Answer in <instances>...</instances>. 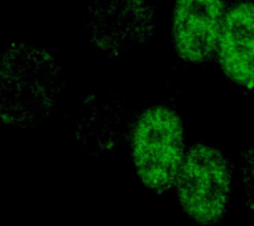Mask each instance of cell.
Instances as JSON below:
<instances>
[{
	"mask_svg": "<svg viewBox=\"0 0 254 226\" xmlns=\"http://www.w3.org/2000/svg\"><path fill=\"white\" fill-rule=\"evenodd\" d=\"M225 0H176L172 40L182 59L202 63L217 51Z\"/></svg>",
	"mask_w": 254,
	"mask_h": 226,
	"instance_id": "5",
	"label": "cell"
},
{
	"mask_svg": "<svg viewBox=\"0 0 254 226\" xmlns=\"http://www.w3.org/2000/svg\"><path fill=\"white\" fill-rule=\"evenodd\" d=\"M130 140L140 181L154 193L167 192L184 159V127L178 113L167 106L147 109L132 124Z\"/></svg>",
	"mask_w": 254,
	"mask_h": 226,
	"instance_id": "2",
	"label": "cell"
},
{
	"mask_svg": "<svg viewBox=\"0 0 254 226\" xmlns=\"http://www.w3.org/2000/svg\"><path fill=\"white\" fill-rule=\"evenodd\" d=\"M87 29L98 51L119 57L152 37L154 8L146 0H93Z\"/></svg>",
	"mask_w": 254,
	"mask_h": 226,
	"instance_id": "4",
	"label": "cell"
},
{
	"mask_svg": "<svg viewBox=\"0 0 254 226\" xmlns=\"http://www.w3.org/2000/svg\"><path fill=\"white\" fill-rule=\"evenodd\" d=\"M175 184L180 205L192 220L212 225L225 217L232 193V167L220 151L205 144L190 147Z\"/></svg>",
	"mask_w": 254,
	"mask_h": 226,
	"instance_id": "3",
	"label": "cell"
},
{
	"mask_svg": "<svg viewBox=\"0 0 254 226\" xmlns=\"http://www.w3.org/2000/svg\"><path fill=\"white\" fill-rule=\"evenodd\" d=\"M216 52L228 78L254 89V3H240L226 13Z\"/></svg>",
	"mask_w": 254,
	"mask_h": 226,
	"instance_id": "6",
	"label": "cell"
},
{
	"mask_svg": "<svg viewBox=\"0 0 254 226\" xmlns=\"http://www.w3.org/2000/svg\"><path fill=\"white\" fill-rule=\"evenodd\" d=\"M242 178L248 186V204L254 209V146L242 155Z\"/></svg>",
	"mask_w": 254,
	"mask_h": 226,
	"instance_id": "7",
	"label": "cell"
},
{
	"mask_svg": "<svg viewBox=\"0 0 254 226\" xmlns=\"http://www.w3.org/2000/svg\"><path fill=\"white\" fill-rule=\"evenodd\" d=\"M63 90V70L41 48L13 43L0 56V120L28 128L49 118Z\"/></svg>",
	"mask_w": 254,
	"mask_h": 226,
	"instance_id": "1",
	"label": "cell"
}]
</instances>
